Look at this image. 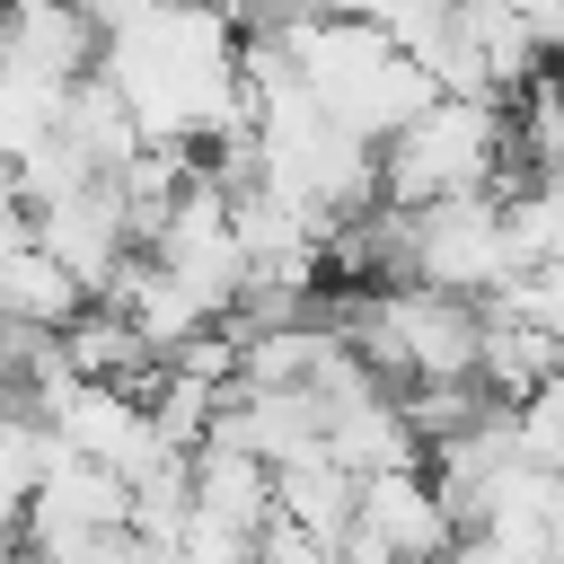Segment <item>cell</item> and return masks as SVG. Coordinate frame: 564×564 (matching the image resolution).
Here are the masks:
<instances>
[{
    "mask_svg": "<svg viewBox=\"0 0 564 564\" xmlns=\"http://www.w3.org/2000/svg\"><path fill=\"white\" fill-rule=\"evenodd\" d=\"M529 167L511 159V115L502 97L476 88H432L397 132H379V194L388 203H432V194H476V185H520Z\"/></svg>",
    "mask_w": 564,
    "mask_h": 564,
    "instance_id": "cell-1",
    "label": "cell"
},
{
    "mask_svg": "<svg viewBox=\"0 0 564 564\" xmlns=\"http://www.w3.org/2000/svg\"><path fill=\"white\" fill-rule=\"evenodd\" d=\"M18 546L26 555H141L123 529V476L106 458L53 449L18 502Z\"/></svg>",
    "mask_w": 564,
    "mask_h": 564,
    "instance_id": "cell-2",
    "label": "cell"
},
{
    "mask_svg": "<svg viewBox=\"0 0 564 564\" xmlns=\"http://www.w3.org/2000/svg\"><path fill=\"white\" fill-rule=\"evenodd\" d=\"M405 273H414V282H441V291L485 300V291L511 273L502 194H494V185H476V194H432V203H405Z\"/></svg>",
    "mask_w": 564,
    "mask_h": 564,
    "instance_id": "cell-3",
    "label": "cell"
},
{
    "mask_svg": "<svg viewBox=\"0 0 564 564\" xmlns=\"http://www.w3.org/2000/svg\"><path fill=\"white\" fill-rule=\"evenodd\" d=\"M26 238H35L79 291H97V282L132 256L115 176H79V185H62V194H35V203H26Z\"/></svg>",
    "mask_w": 564,
    "mask_h": 564,
    "instance_id": "cell-4",
    "label": "cell"
},
{
    "mask_svg": "<svg viewBox=\"0 0 564 564\" xmlns=\"http://www.w3.org/2000/svg\"><path fill=\"white\" fill-rule=\"evenodd\" d=\"M441 546H449V511H441L423 458L352 476V520H344L335 555H441Z\"/></svg>",
    "mask_w": 564,
    "mask_h": 564,
    "instance_id": "cell-5",
    "label": "cell"
},
{
    "mask_svg": "<svg viewBox=\"0 0 564 564\" xmlns=\"http://www.w3.org/2000/svg\"><path fill=\"white\" fill-rule=\"evenodd\" d=\"M0 70H35V79L97 70V18L79 0H0Z\"/></svg>",
    "mask_w": 564,
    "mask_h": 564,
    "instance_id": "cell-6",
    "label": "cell"
},
{
    "mask_svg": "<svg viewBox=\"0 0 564 564\" xmlns=\"http://www.w3.org/2000/svg\"><path fill=\"white\" fill-rule=\"evenodd\" d=\"M273 511H282V520H300V529L335 555V538H344V520H352V467H335L326 449L282 458V467H273Z\"/></svg>",
    "mask_w": 564,
    "mask_h": 564,
    "instance_id": "cell-7",
    "label": "cell"
},
{
    "mask_svg": "<svg viewBox=\"0 0 564 564\" xmlns=\"http://www.w3.org/2000/svg\"><path fill=\"white\" fill-rule=\"evenodd\" d=\"M555 361H564V344H555V335H538V326H520V317H494V308H485V326H476V379H485L494 397H529Z\"/></svg>",
    "mask_w": 564,
    "mask_h": 564,
    "instance_id": "cell-8",
    "label": "cell"
},
{
    "mask_svg": "<svg viewBox=\"0 0 564 564\" xmlns=\"http://www.w3.org/2000/svg\"><path fill=\"white\" fill-rule=\"evenodd\" d=\"M88 291L35 247V238H9L0 247V317H35V326H62L70 308H79Z\"/></svg>",
    "mask_w": 564,
    "mask_h": 564,
    "instance_id": "cell-9",
    "label": "cell"
},
{
    "mask_svg": "<svg viewBox=\"0 0 564 564\" xmlns=\"http://www.w3.org/2000/svg\"><path fill=\"white\" fill-rule=\"evenodd\" d=\"M511 159H520L529 176H564V79H555V70H529V79H520Z\"/></svg>",
    "mask_w": 564,
    "mask_h": 564,
    "instance_id": "cell-10",
    "label": "cell"
},
{
    "mask_svg": "<svg viewBox=\"0 0 564 564\" xmlns=\"http://www.w3.org/2000/svg\"><path fill=\"white\" fill-rule=\"evenodd\" d=\"M79 9H88V18H97V26H115V18H123V9H132V0H79Z\"/></svg>",
    "mask_w": 564,
    "mask_h": 564,
    "instance_id": "cell-11",
    "label": "cell"
}]
</instances>
